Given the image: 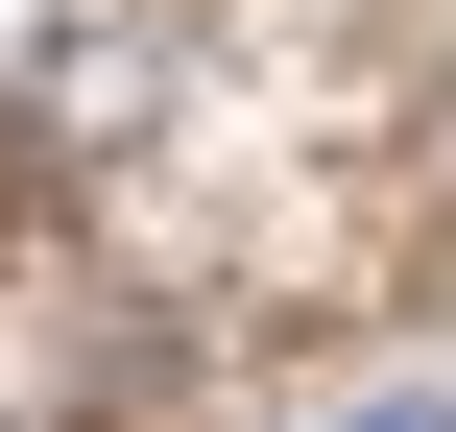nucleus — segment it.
<instances>
[{
  "label": "nucleus",
  "instance_id": "f257e3e1",
  "mask_svg": "<svg viewBox=\"0 0 456 432\" xmlns=\"http://www.w3.org/2000/svg\"><path fill=\"white\" fill-rule=\"evenodd\" d=\"M313 432H456V409H433V385H337Z\"/></svg>",
  "mask_w": 456,
  "mask_h": 432
}]
</instances>
